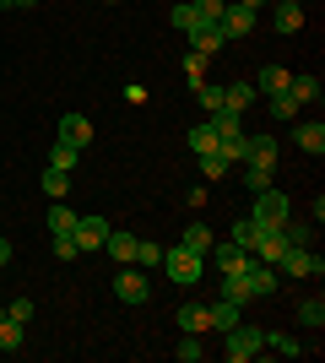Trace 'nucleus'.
<instances>
[{"label": "nucleus", "mask_w": 325, "mask_h": 363, "mask_svg": "<svg viewBox=\"0 0 325 363\" xmlns=\"http://www.w3.org/2000/svg\"><path fill=\"white\" fill-rule=\"evenodd\" d=\"M163 272L179 282V288H195L206 272V255H195V250H185V244H173V250H163Z\"/></svg>", "instance_id": "1"}, {"label": "nucleus", "mask_w": 325, "mask_h": 363, "mask_svg": "<svg viewBox=\"0 0 325 363\" xmlns=\"http://www.w3.org/2000/svg\"><path fill=\"white\" fill-rule=\"evenodd\" d=\"M287 217H293V206H287L282 190H271V184L255 190V212H249V223H255V228H282Z\"/></svg>", "instance_id": "2"}, {"label": "nucleus", "mask_w": 325, "mask_h": 363, "mask_svg": "<svg viewBox=\"0 0 325 363\" xmlns=\"http://www.w3.org/2000/svg\"><path fill=\"white\" fill-rule=\"evenodd\" d=\"M222 336H228V358L233 363H249V358H261V352H266V331H261V325H244V320H239V325L222 331Z\"/></svg>", "instance_id": "3"}, {"label": "nucleus", "mask_w": 325, "mask_h": 363, "mask_svg": "<svg viewBox=\"0 0 325 363\" xmlns=\"http://www.w3.org/2000/svg\"><path fill=\"white\" fill-rule=\"evenodd\" d=\"M277 266H282L287 277H320V272H325V260L314 255L309 244H287V250L277 255Z\"/></svg>", "instance_id": "4"}, {"label": "nucleus", "mask_w": 325, "mask_h": 363, "mask_svg": "<svg viewBox=\"0 0 325 363\" xmlns=\"http://www.w3.org/2000/svg\"><path fill=\"white\" fill-rule=\"evenodd\" d=\"M206 260H212V266H217L222 277H233V272H244V266H249L255 255H249L244 244H233V239H217L212 250H206Z\"/></svg>", "instance_id": "5"}, {"label": "nucleus", "mask_w": 325, "mask_h": 363, "mask_svg": "<svg viewBox=\"0 0 325 363\" xmlns=\"http://www.w3.org/2000/svg\"><path fill=\"white\" fill-rule=\"evenodd\" d=\"M244 163H249V168H266V174H277V136H271V130L244 136Z\"/></svg>", "instance_id": "6"}, {"label": "nucleus", "mask_w": 325, "mask_h": 363, "mask_svg": "<svg viewBox=\"0 0 325 363\" xmlns=\"http://www.w3.org/2000/svg\"><path fill=\"white\" fill-rule=\"evenodd\" d=\"M114 298H125V303H147V298H152V282H147V272L125 266V272L114 277Z\"/></svg>", "instance_id": "7"}, {"label": "nucleus", "mask_w": 325, "mask_h": 363, "mask_svg": "<svg viewBox=\"0 0 325 363\" xmlns=\"http://www.w3.org/2000/svg\"><path fill=\"white\" fill-rule=\"evenodd\" d=\"M103 239H108V223H103V217H76V250H81V255H98Z\"/></svg>", "instance_id": "8"}, {"label": "nucleus", "mask_w": 325, "mask_h": 363, "mask_svg": "<svg viewBox=\"0 0 325 363\" xmlns=\"http://www.w3.org/2000/svg\"><path fill=\"white\" fill-rule=\"evenodd\" d=\"M217 28L228 33V38H244V33H255V11H249V6H239V0H228V6H222V22H217Z\"/></svg>", "instance_id": "9"}, {"label": "nucleus", "mask_w": 325, "mask_h": 363, "mask_svg": "<svg viewBox=\"0 0 325 363\" xmlns=\"http://www.w3.org/2000/svg\"><path fill=\"white\" fill-rule=\"evenodd\" d=\"M239 315H244V303H233V298L206 303V331H233V325H239Z\"/></svg>", "instance_id": "10"}, {"label": "nucleus", "mask_w": 325, "mask_h": 363, "mask_svg": "<svg viewBox=\"0 0 325 363\" xmlns=\"http://www.w3.org/2000/svg\"><path fill=\"white\" fill-rule=\"evenodd\" d=\"M185 38H190V44H195V55H217V49L228 44V33L217 28V22H195V28H190Z\"/></svg>", "instance_id": "11"}, {"label": "nucleus", "mask_w": 325, "mask_h": 363, "mask_svg": "<svg viewBox=\"0 0 325 363\" xmlns=\"http://www.w3.org/2000/svg\"><path fill=\"white\" fill-rule=\"evenodd\" d=\"M293 141H298V152L320 157V152H325V125H320V120H298V125H293Z\"/></svg>", "instance_id": "12"}, {"label": "nucleus", "mask_w": 325, "mask_h": 363, "mask_svg": "<svg viewBox=\"0 0 325 363\" xmlns=\"http://www.w3.org/2000/svg\"><path fill=\"white\" fill-rule=\"evenodd\" d=\"M255 98H261V92H255V82H228V87H222V108H233V114H244Z\"/></svg>", "instance_id": "13"}, {"label": "nucleus", "mask_w": 325, "mask_h": 363, "mask_svg": "<svg viewBox=\"0 0 325 363\" xmlns=\"http://www.w3.org/2000/svg\"><path fill=\"white\" fill-rule=\"evenodd\" d=\"M320 82H314V76H287V98H293V104L298 108H304V104H320Z\"/></svg>", "instance_id": "14"}, {"label": "nucleus", "mask_w": 325, "mask_h": 363, "mask_svg": "<svg viewBox=\"0 0 325 363\" xmlns=\"http://www.w3.org/2000/svg\"><path fill=\"white\" fill-rule=\"evenodd\" d=\"M60 141H71V147H87V141H93V125L81 120V114H65V120H60Z\"/></svg>", "instance_id": "15"}, {"label": "nucleus", "mask_w": 325, "mask_h": 363, "mask_svg": "<svg viewBox=\"0 0 325 363\" xmlns=\"http://www.w3.org/2000/svg\"><path fill=\"white\" fill-rule=\"evenodd\" d=\"M271 22H277V33H298V28H304V6L277 0V16H271Z\"/></svg>", "instance_id": "16"}, {"label": "nucleus", "mask_w": 325, "mask_h": 363, "mask_svg": "<svg viewBox=\"0 0 325 363\" xmlns=\"http://www.w3.org/2000/svg\"><path fill=\"white\" fill-rule=\"evenodd\" d=\"M22 331H28V325L0 309V352H16V347H22Z\"/></svg>", "instance_id": "17"}, {"label": "nucleus", "mask_w": 325, "mask_h": 363, "mask_svg": "<svg viewBox=\"0 0 325 363\" xmlns=\"http://www.w3.org/2000/svg\"><path fill=\"white\" fill-rule=\"evenodd\" d=\"M49 233H76V212L65 201H49Z\"/></svg>", "instance_id": "18"}, {"label": "nucleus", "mask_w": 325, "mask_h": 363, "mask_svg": "<svg viewBox=\"0 0 325 363\" xmlns=\"http://www.w3.org/2000/svg\"><path fill=\"white\" fill-rule=\"evenodd\" d=\"M103 250H108V255H114V260H136V233H114V228H108Z\"/></svg>", "instance_id": "19"}, {"label": "nucleus", "mask_w": 325, "mask_h": 363, "mask_svg": "<svg viewBox=\"0 0 325 363\" xmlns=\"http://www.w3.org/2000/svg\"><path fill=\"white\" fill-rule=\"evenodd\" d=\"M76 157H81V147H71V141L55 136V147H49V168H65V174H71V168H76Z\"/></svg>", "instance_id": "20"}, {"label": "nucleus", "mask_w": 325, "mask_h": 363, "mask_svg": "<svg viewBox=\"0 0 325 363\" xmlns=\"http://www.w3.org/2000/svg\"><path fill=\"white\" fill-rule=\"evenodd\" d=\"M255 92H266V98H271V92H287V71H282V65H266V71L255 76Z\"/></svg>", "instance_id": "21"}, {"label": "nucleus", "mask_w": 325, "mask_h": 363, "mask_svg": "<svg viewBox=\"0 0 325 363\" xmlns=\"http://www.w3.org/2000/svg\"><path fill=\"white\" fill-rule=\"evenodd\" d=\"M179 244H185V250H195V255H206V250H212V228H206V223H190L185 228V239H179Z\"/></svg>", "instance_id": "22"}, {"label": "nucleus", "mask_w": 325, "mask_h": 363, "mask_svg": "<svg viewBox=\"0 0 325 363\" xmlns=\"http://www.w3.org/2000/svg\"><path fill=\"white\" fill-rule=\"evenodd\" d=\"M179 331H190V336L206 331V303H185V309H179Z\"/></svg>", "instance_id": "23"}, {"label": "nucleus", "mask_w": 325, "mask_h": 363, "mask_svg": "<svg viewBox=\"0 0 325 363\" xmlns=\"http://www.w3.org/2000/svg\"><path fill=\"white\" fill-rule=\"evenodd\" d=\"M298 325H304V331H320V325H325V303L304 298V303H298Z\"/></svg>", "instance_id": "24"}, {"label": "nucleus", "mask_w": 325, "mask_h": 363, "mask_svg": "<svg viewBox=\"0 0 325 363\" xmlns=\"http://www.w3.org/2000/svg\"><path fill=\"white\" fill-rule=\"evenodd\" d=\"M266 347L282 352V358H298V352H304V342H298V336H287V331H266Z\"/></svg>", "instance_id": "25"}, {"label": "nucleus", "mask_w": 325, "mask_h": 363, "mask_svg": "<svg viewBox=\"0 0 325 363\" xmlns=\"http://www.w3.org/2000/svg\"><path fill=\"white\" fill-rule=\"evenodd\" d=\"M309 239H314V223H304V217L282 223V244H309Z\"/></svg>", "instance_id": "26"}, {"label": "nucleus", "mask_w": 325, "mask_h": 363, "mask_svg": "<svg viewBox=\"0 0 325 363\" xmlns=\"http://www.w3.org/2000/svg\"><path fill=\"white\" fill-rule=\"evenodd\" d=\"M65 190H71V174H65V168H49V174H44V196L65 201Z\"/></svg>", "instance_id": "27"}, {"label": "nucleus", "mask_w": 325, "mask_h": 363, "mask_svg": "<svg viewBox=\"0 0 325 363\" xmlns=\"http://www.w3.org/2000/svg\"><path fill=\"white\" fill-rule=\"evenodd\" d=\"M201 179H228V157L222 152H201Z\"/></svg>", "instance_id": "28"}, {"label": "nucleus", "mask_w": 325, "mask_h": 363, "mask_svg": "<svg viewBox=\"0 0 325 363\" xmlns=\"http://www.w3.org/2000/svg\"><path fill=\"white\" fill-rule=\"evenodd\" d=\"M190 147H195V157H201V152H217V130H212V120L190 130Z\"/></svg>", "instance_id": "29"}, {"label": "nucleus", "mask_w": 325, "mask_h": 363, "mask_svg": "<svg viewBox=\"0 0 325 363\" xmlns=\"http://www.w3.org/2000/svg\"><path fill=\"white\" fill-rule=\"evenodd\" d=\"M169 22H173V28H179V33H190V28H195V22H201V16H195V6H190V0H179V6H173V11H169Z\"/></svg>", "instance_id": "30"}, {"label": "nucleus", "mask_w": 325, "mask_h": 363, "mask_svg": "<svg viewBox=\"0 0 325 363\" xmlns=\"http://www.w3.org/2000/svg\"><path fill=\"white\" fill-rule=\"evenodd\" d=\"M136 260H141V272H147V266H163V244L136 239Z\"/></svg>", "instance_id": "31"}, {"label": "nucleus", "mask_w": 325, "mask_h": 363, "mask_svg": "<svg viewBox=\"0 0 325 363\" xmlns=\"http://www.w3.org/2000/svg\"><path fill=\"white\" fill-rule=\"evenodd\" d=\"M271 114H277V120H298V104L287 92H271Z\"/></svg>", "instance_id": "32"}, {"label": "nucleus", "mask_w": 325, "mask_h": 363, "mask_svg": "<svg viewBox=\"0 0 325 363\" xmlns=\"http://www.w3.org/2000/svg\"><path fill=\"white\" fill-rule=\"evenodd\" d=\"M190 6H195L201 22H222V6H228V0H190Z\"/></svg>", "instance_id": "33"}, {"label": "nucleus", "mask_w": 325, "mask_h": 363, "mask_svg": "<svg viewBox=\"0 0 325 363\" xmlns=\"http://www.w3.org/2000/svg\"><path fill=\"white\" fill-rule=\"evenodd\" d=\"M195 98L206 104V114H212V108H222V87H212V82H195Z\"/></svg>", "instance_id": "34"}, {"label": "nucleus", "mask_w": 325, "mask_h": 363, "mask_svg": "<svg viewBox=\"0 0 325 363\" xmlns=\"http://www.w3.org/2000/svg\"><path fill=\"white\" fill-rule=\"evenodd\" d=\"M55 255L60 260H76L81 250H76V233H55Z\"/></svg>", "instance_id": "35"}, {"label": "nucleus", "mask_w": 325, "mask_h": 363, "mask_svg": "<svg viewBox=\"0 0 325 363\" xmlns=\"http://www.w3.org/2000/svg\"><path fill=\"white\" fill-rule=\"evenodd\" d=\"M228 239H233V244H244V250H249V239H255V223H249V217H239V223L228 228Z\"/></svg>", "instance_id": "36"}, {"label": "nucleus", "mask_w": 325, "mask_h": 363, "mask_svg": "<svg viewBox=\"0 0 325 363\" xmlns=\"http://www.w3.org/2000/svg\"><path fill=\"white\" fill-rule=\"evenodd\" d=\"M201 352H206V347H201V342H195V336L185 331V342H179V363H195Z\"/></svg>", "instance_id": "37"}, {"label": "nucleus", "mask_w": 325, "mask_h": 363, "mask_svg": "<svg viewBox=\"0 0 325 363\" xmlns=\"http://www.w3.org/2000/svg\"><path fill=\"white\" fill-rule=\"evenodd\" d=\"M244 184H249V190H266V184H271V174H266V168H249V163H244Z\"/></svg>", "instance_id": "38"}, {"label": "nucleus", "mask_w": 325, "mask_h": 363, "mask_svg": "<svg viewBox=\"0 0 325 363\" xmlns=\"http://www.w3.org/2000/svg\"><path fill=\"white\" fill-rule=\"evenodd\" d=\"M6 315H11V320H22V325H28V320H33V303H28V298H11V303H6Z\"/></svg>", "instance_id": "39"}, {"label": "nucleus", "mask_w": 325, "mask_h": 363, "mask_svg": "<svg viewBox=\"0 0 325 363\" xmlns=\"http://www.w3.org/2000/svg\"><path fill=\"white\" fill-rule=\"evenodd\" d=\"M201 65H206V55H195V49H190V55H185V76H190V82H201Z\"/></svg>", "instance_id": "40"}, {"label": "nucleus", "mask_w": 325, "mask_h": 363, "mask_svg": "<svg viewBox=\"0 0 325 363\" xmlns=\"http://www.w3.org/2000/svg\"><path fill=\"white\" fill-rule=\"evenodd\" d=\"M6 260H11V239H0V266H6Z\"/></svg>", "instance_id": "41"}, {"label": "nucleus", "mask_w": 325, "mask_h": 363, "mask_svg": "<svg viewBox=\"0 0 325 363\" xmlns=\"http://www.w3.org/2000/svg\"><path fill=\"white\" fill-rule=\"evenodd\" d=\"M11 6H16V11H33V6H38V0H11Z\"/></svg>", "instance_id": "42"}, {"label": "nucleus", "mask_w": 325, "mask_h": 363, "mask_svg": "<svg viewBox=\"0 0 325 363\" xmlns=\"http://www.w3.org/2000/svg\"><path fill=\"white\" fill-rule=\"evenodd\" d=\"M239 6H249V11H261V6H266V0H239Z\"/></svg>", "instance_id": "43"}, {"label": "nucleus", "mask_w": 325, "mask_h": 363, "mask_svg": "<svg viewBox=\"0 0 325 363\" xmlns=\"http://www.w3.org/2000/svg\"><path fill=\"white\" fill-rule=\"evenodd\" d=\"M103 6H114V0H103Z\"/></svg>", "instance_id": "44"}, {"label": "nucleus", "mask_w": 325, "mask_h": 363, "mask_svg": "<svg viewBox=\"0 0 325 363\" xmlns=\"http://www.w3.org/2000/svg\"><path fill=\"white\" fill-rule=\"evenodd\" d=\"M293 6H298V0H293Z\"/></svg>", "instance_id": "45"}]
</instances>
